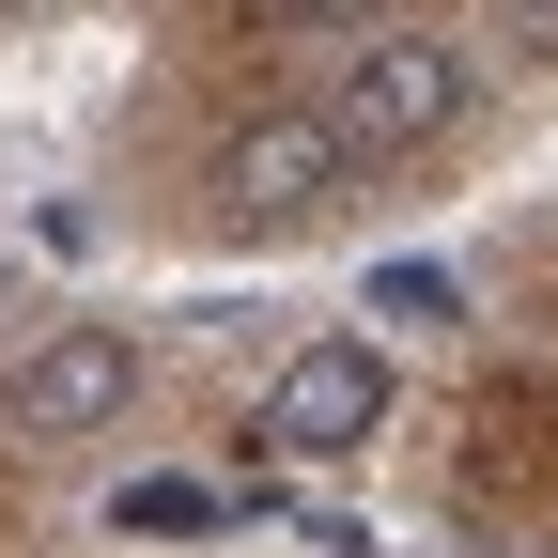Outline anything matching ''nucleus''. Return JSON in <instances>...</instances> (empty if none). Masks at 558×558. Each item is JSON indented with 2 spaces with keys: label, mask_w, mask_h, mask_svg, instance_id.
<instances>
[{
  "label": "nucleus",
  "mask_w": 558,
  "mask_h": 558,
  "mask_svg": "<svg viewBox=\"0 0 558 558\" xmlns=\"http://www.w3.org/2000/svg\"><path fill=\"white\" fill-rule=\"evenodd\" d=\"M373 418H388V357H373V341H295L248 435L279 465H341V450H373Z\"/></svg>",
  "instance_id": "obj_4"
},
{
  "label": "nucleus",
  "mask_w": 558,
  "mask_h": 558,
  "mask_svg": "<svg viewBox=\"0 0 558 558\" xmlns=\"http://www.w3.org/2000/svg\"><path fill=\"white\" fill-rule=\"evenodd\" d=\"M140 403V341L124 326H47L16 373H0V435L16 450H78V435H109V418Z\"/></svg>",
  "instance_id": "obj_3"
},
{
  "label": "nucleus",
  "mask_w": 558,
  "mask_h": 558,
  "mask_svg": "<svg viewBox=\"0 0 558 558\" xmlns=\"http://www.w3.org/2000/svg\"><path fill=\"white\" fill-rule=\"evenodd\" d=\"M465 94H481V47L465 32H418V16H388V32H357L326 62V124H341V156L357 171H388V156H418V140H450L465 124Z\"/></svg>",
  "instance_id": "obj_1"
},
{
  "label": "nucleus",
  "mask_w": 558,
  "mask_h": 558,
  "mask_svg": "<svg viewBox=\"0 0 558 558\" xmlns=\"http://www.w3.org/2000/svg\"><path fill=\"white\" fill-rule=\"evenodd\" d=\"M202 186H218V218H233V233H311L326 202L357 186V156H341V124H326V109H248V124L218 140V171H202Z\"/></svg>",
  "instance_id": "obj_2"
}]
</instances>
